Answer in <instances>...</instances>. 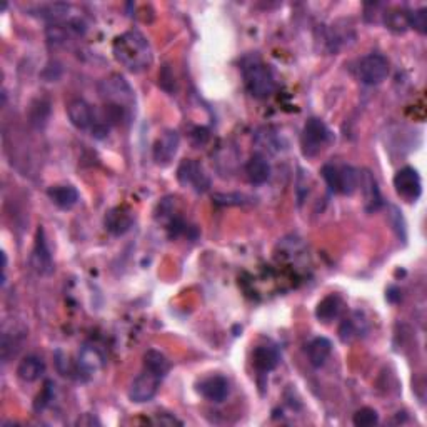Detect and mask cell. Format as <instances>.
<instances>
[{
	"label": "cell",
	"instance_id": "f546056e",
	"mask_svg": "<svg viewBox=\"0 0 427 427\" xmlns=\"http://www.w3.org/2000/svg\"><path fill=\"white\" fill-rule=\"evenodd\" d=\"M157 422H159V424H179V426L182 424V422L175 419V417H166V416H159Z\"/></svg>",
	"mask_w": 427,
	"mask_h": 427
},
{
	"label": "cell",
	"instance_id": "603a6c76",
	"mask_svg": "<svg viewBox=\"0 0 427 427\" xmlns=\"http://www.w3.org/2000/svg\"><path fill=\"white\" fill-rule=\"evenodd\" d=\"M341 297L336 294H330L328 297H324V299L321 300L319 304H317L316 309V316L317 319L322 322H330L332 319H336L339 316V312H341Z\"/></svg>",
	"mask_w": 427,
	"mask_h": 427
},
{
	"label": "cell",
	"instance_id": "6da1fadb",
	"mask_svg": "<svg viewBox=\"0 0 427 427\" xmlns=\"http://www.w3.org/2000/svg\"><path fill=\"white\" fill-rule=\"evenodd\" d=\"M112 50L115 61L131 72H142L152 65V47L147 37L139 31H127L117 35Z\"/></svg>",
	"mask_w": 427,
	"mask_h": 427
},
{
	"label": "cell",
	"instance_id": "9c48e42d",
	"mask_svg": "<svg viewBox=\"0 0 427 427\" xmlns=\"http://www.w3.org/2000/svg\"><path fill=\"white\" fill-rule=\"evenodd\" d=\"M179 145H181V137L177 131H166L154 144V161L159 166H169L177 156Z\"/></svg>",
	"mask_w": 427,
	"mask_h": 427
},
{
	"label": "cell",
	"instance_id": "e0dca14e",
	"mask_svg": "<svg viewBox=\"0 0 427 427\" xmlns=\"http://www.w3.org/2000/svg\"><path fill=\"white\" fill-rule=\"evenodd\" d=\"M45 372V362L42 361L37 355H27L20 361L19 367H17V376L22 379L24 382H35L39 380Z\"/></svg>",
	"mask_w": 427,
	"mask_h": 427
},
{
	"label": "cell",
	"instance_id": "52a82bcc",
	"mask_svg": "<svg viewBox=\"0 0 427 427\" xmlns=\"http://www.w3.org/2000/svg\"><path fill=\"white\" fill-rule=\"evenodd\" d=\"M396 192L408 202H416L422 194L421 175L414 167H404L394 175Z\"/></svg>",
	"mask_w": 427,
	"mask_h": 427
},
{
	"label": "cell",
	"instance_id": "9a60e30c",
	"mask_svg": "<svg viewBox=\"0 0 427 427\" xmlns=\"http://www.w3.org/2000/svg\"><path fill=\"white\" fill-rule=\"evenodd\" d=\"M134 224V216L131 211L124 207H115L112 209L111 212L106 216V229L108 232L115 234V236H120V234H125L129 229L132 227Z\"/></svg>",
	"mask_w": 427,
	"mask_h": 427
},
{
	"label": "cell",
	"instance_id": "4316f807",
	"mask_svg": "<svg viewBox=\"0 0 427 427\" xmlns=\"http://www.w3.org/2000/svg\"><path fill=\"white\" fill-rule=\"evenodd\" d=\"M322 177H324L325 184L329 186V189L332 192H337V182H339V172H337V166L332 164H325L322 167Z\"/></svg>",
	"mask_w": 427,
	"mask_h": 427
},
{
	"label": "cell",
	"instance_id": "7c38bea8",
	"mask_svg": "<svg viewBox=\"0 0 427 427\" xmlns=\"http://www.w3.org/2000/svg\"><path fill=\"white\" fill-rule=\"evenodd\" d=\"M229 380L224 376H211L199 384V392L211 403H222L229 396Z\"/></svg>",
	"mask_w": 427,
	"mask_h": 427
},
{
	"label": "cell",
	"instance_id": "d4e9b609",
	"mask_svg": "<svg viewBox=\"0 0 427 427\" xmlns=\"http://www.w3.org/2000/svg\"><path fill=\"white\" fill-rule=\"evenodd\" d=\"M408 25L419 33H426L427 32V10L426 8H419V10H414L411 12V14H408Z\"/></svg>",
	"mask_w": 427,
	"mask_h": 427
},
{
	"label": "cell",
	"instance_id": "8992f818",
	"mask_svg": "<svg viewBox=\"0 0 427 427\" xmlns=\"http://www.w3.org/2000/svg\"><path fill=\"white\" fill-rule=\"evenodd\" d=\"M177 179L184 187H192L195 192H206L211 187V179L199 162L187 159L177 169Z\"/></svg>",
	"mask_w": 427,
	"mask_h": 427
},
{
	"label": "cell",
	"instance_id": "484cf974",
	"mask_svg": "<svg viewBox=\"0 0 427 427\" xmlns=\"http://www.w3.org/2000/svg\"><path fill=\"white\" fill-rule=\"evenodd\" d=\"M386 25L389 29H392V31L397 32H404L405 29L409 27L408 25V14H404V12H396V14H389L386 17Z\"/></svg>",
	"mask_w": 427,
	"mask_h": 427
},
{
	"label": "cell",
	"instance_id": "3957f363",
	"mask_svg": "<svg viewBox=\"0 0 427 427\" xmlns=\"http://www.w3.org/2000/svg\"><path fill=\"white\" fill-rule=\"evenodd\" d=\"M330 140V131L329 127L322 122L321 119H309L304 125L303 132V150L304 156L314 157L324 149V145Z\"/></svg>",
	"mask_w": 427,
	"mask_h": 427
},
{
	"label": "cell",
	"instance_id": "7402d4cb",
	"mask_svg": "<svg viewBox=\"0 0 427 427\" xmlns=\"http://www.w3.org/2000/svg\"><path fill=\"white\" fill-rule=\"evenodd\" d=\"M339 172V182H337V192L339 194L351 195L359 186V172L353 166H341L337 167Z\"/></svg>",
	"mask_w": 427,
	"mask_h": 427
},
{
	"label": "cell",
	"instance_id": "cb8c5ba5",
	"mask_svg": "<svg viewBox=\"0 0 427 427\" xmlns=\"http://www.w3.org/2000/svg\"><path fill=\"white\" fill-rule=\"evenodd\" d=\"M353 422H354V426H357V427L376 426L379 422V414L376 409H372V408H362L354 414Z\"/></svg>",
	"mask_w": 427,
	"mask_h": 427
},
{
	"label": "cell",
	"instance_id": "ffe728a7",
	"mask_svg": "<svg viewBox=\"0 0 427 427\" xmlns=\"http://www.w3.org/2000/svg\"><path fill=\"white\" fill-rule=\"evenodd\" d=\"M330 353H332V344H330L329 339L325 337H316L311 344L307 346V357L309 362L314 367H322L325 361L329 359Z\"/></svg>",
	"mask_w": 427,
	"mask_h": 427
},
{
	"label": "cell",
	"instance_id": "d6986e66",
	"mask_svg": "<svg viewBox=\"0 0 427 427\" xmlns=\"http://www.w3.org/2000/svg\"><path fill=\"white\" fill-rule=\"evenodd\" d=\"M252 359H254L255 369H259L262 372L274 371L280 361L277 349L272 346H259L257 349L254 351Z\"/></svg>",
	"mask_w": 427,
	"mask_h": 427
},
{
	"label": "cell",
	"instance_id": "4fadbf2b",
	"mask_svg": "<svg viewBox=\"0 0 427 427\" xmlns=\"http://www.w3.org/2000/svg\"><path fill=\"white\" fill-rule=\"evenodd\" d=\"M49 199L52 200L54 206H57L62 211H70V209L77 206L79 199V191L75 189L74 186H69V184H61V186H52L49 187L47 191Z\"/></svg>",
	"mask_w": 427,
	"mask_h": 427
},
{
	"label": "cell",
	"instance_id": "ba28073f",
	"mask_svg": "<svg viewBox=\"0 0 427 427\" xmlns=\"http://www.w3.org/2000/svg\"><path fill=\"white\" fill-rule=\"evenodd\" d=\"M162 379H159L157 376L150 374V372L144 371L140 376H137L134 379L131 389H129V399L136 404H144L154 399V396L157 394L159 384Z\"/></svg>",
	"mask_w": 427,
	"mask_h": 427
},
{
	"label": "cell",
	"instance_id": "2e32d148",
	"mask_svg": "<svg viewBox=\"0 0 427 427\" xmlns=\"http://www.w3.org/2000/svg\"><path fill=\"white\" fill-rule=\"evenodd\" d=\"M245 172L250 182L255 184V186H261V184H266L269 181L271 164L261 154H254V156L249 159V162H247Z\"/></svg>",
	"mask_w": 427,
	"mask_h": 427
},
{
	"label": "cell",
	"instance_id": "30bf717a",
	"mask_svg": "<svg viewBox=\"0 0 427 427\" xmlns=\"http://www.w3.org/2000/svg\"><path fill=\"white\" fill-rule=\"evenodd\" d=\"M67 115H69L70 124L77 127L79 131H87V129L92 131V127L99 120L92 107L82 99H75L67 106Z\"/></svg>",
	"mask_w": 427,
	"mask_h": 427
},
{
	"label": "cell",
	"instance_id": "277c9868",
	"mask_svg": "<svg viewBox=\"0 0 427 427\" xmlns=\"http://www.w3.org/2000/svg\"><path fill=\"white\" fill-rule=\"evenodd\" d=\"M100 94H102V97H106L108 104L124 107L125 111H129L134 104V92L131 86L119 75H112L100 83Z\"/></svg>",
	"mask_w": 427,
	"mask_h": 427
},
{
	"label": "cell",
	"instance_id": "ac0fdd59",
	"mask_svg": "<svg viewBox=\"0 0 427 427\" xmlns=\"http://www.w3.org/2000/svg\"><path fill=\"white\" fill-rule=\"evenodd\" d=\"M79 369H81L86 376H92L99 372L104 366V357L95 347L83 346L79 353Z\"/></svg>",
	"mask_w": 427,
	"mask_h": 427
},
{
	"label": "cell",
	"instance_id": "83f0119b",
	"mask_svg": "<svg viewBox=\"0 0 427 427\" xmlns=\"http://www.w3.org/2000/svg\"><path fill=\"white\" fill-rule=\"evenodd\" d=\"M54 387H56V386H54V382H50V380L45 382L44 391H42V394L37 397V401H35L37 411H42V409L47 408V405L50 404V401L54 399Z\"/></svg>",
	"mask_w": 427,
	"mask_h": 427
},
{
	"label": "cell",
	"instance_id": "8fae6325",
	"mask_svg": "<svg viewBox=\"0 0 427 427\" xmlns=\"http://www.w3.org/2000/svg\"><path fill=\"white\" fill-rule=\"evenodd\" d=\"M32 266L39 274L49 275L54 271V262H52V254H50L47 242H45L44 229L37 230V239H35V247H33L32 254Z\"/></svg>",
	"mask_w": 427,
	"mask_h": 427
},
{
	"label": "cell",
	"instance_id": "44dd1931",
	"mask_svg": "<svg viewBox=\"0 0 427 427\" xmlns=\"http://www.w3.org/2000/svg\"><path fill=\"white\" fill-rule=\"evenodd\" d=\"M170 369V364L167 357L162 353L156 349H150L144 355V371L150 372V374L157 376L159 379H164L167 372Z\"/></svg>",
	"mask_w": 427,
	"mask_h": 427
},
{
	"label": "cell",
	"instance_id": "f1b7e54d",
	"mask_svg": "<svg viewBox=\"0 0 427 427\" xmlns=\"http://www.w3.org/2000/svg\"><path fill=\"white\" fill-rule=\"evenodd\" d=\"M192 140L195 145H204L209 140V131L206 127H198L192 131Z\"/></svg>",
	"mask_w": 427,
	"mask_h": 427
},
{
	"label": "cell",
	"instance_id": "7a4b0ae2",
	"mask_svg": "<svg viewBox=\"0 0 427 427\" xmlns=\"http://www.w3.org/2000/svg\"><path fill=\"white\" fill-rule=\"evenodd\" d=\"M245 87L255 99H267L274 94L275 81L271 69L257 58H252L242 69Z\"/></svg>",
	"mask_w": 427,
	"mask_h": 427
},
{
	"label": "cell",
	"instance_id": "5bb4252c",
	"mask_svg": "<svg viewBox=\"0 0 427 427\" xmlns=\"http://www.w3.org/2000/svg\"><path fill=\"white\" fill-rule=\"evenodd\" d=\"M359 184H361L367 211H378V209L382 206V198H380V191L374 175H372L369 170H362V174H359Z\"/></svg>",
	"mask_w": 427,
	"mask_h": 427
},
{
	"label": "cell",
	"instance_id": "5b68a950",
	"mask_svg": "<svg viewBox=\"0 0 427 427\" xmlns=\"http://www.w3.org/2000/svg\"><path fill=\"white\" fill-rule=\"evenodd\" d=\"M389 62L380 54H369L359 64V77L367 86H379L387 79Z\"/></svg>",
	"mask_w": 427,
	"mask_h": 427
}]
</instances>
